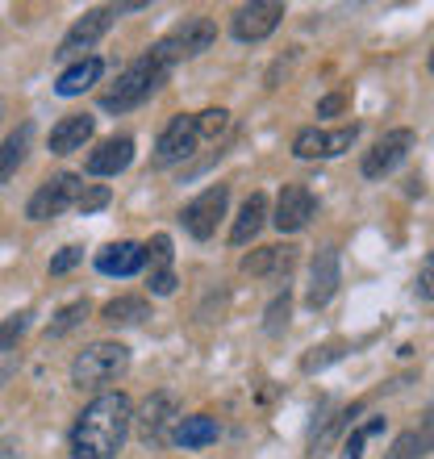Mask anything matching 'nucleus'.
Returning a JSON list of instances; mask_svg holds the SVG:
<instances>
[{"label":"nucleus","instance_id":"29","mask_svg":"<svg viewBox=\"0 0 434 459\" xmlns=\"http://www.w3.org/2000/svg\"><path fill=\"white\" fill-rule=\"evenodd\" d=\"M196 121H201V134H205V143H213L217 134H226L230 113H226V109H205V113H196Z\"/></svg>","mask_w":434,"mask_h":459},{"label":"nucleus","instance_id":"37","mask_svg":"<svg viewBox=\"0 0 434 459\" xmlns=\"http://www.w3.org/2000/svg\"><path fill=\"white\" fill-rule=\"evenodd\" d=\"M17 451H22V447H17L13 438H4V443H0V459H13V455H17Z\"/></svg>","mask_w":434,"mask_h":459},{"label":"nucleus","instance_id":"9","mask_svg":"<svg viewBox=\"0 0 434 459\" xmlns=\"http://www.w3.org/2000/svg\"><path fill=\"white\" fill-rule=\"evenodd\" d=\"M226 201H230V188L226 184H213V188H205V193L196 196V201H188L180 213L184 230L193 234V238H213L217 234V221L226 218Z\"/></svg>","mask_w":434,"mask_h":459},{"label":"nucleus","instance_id":"34","mask_svg":"<svg viewBox=\"0 0 434 459\" xmlns=\"http://www.w3.org/2000/svg\"><path fill=\"white\" fill-rule=\"evenodd\" d=\"M343 109H347V97L334 92V97H326L322 105H317V117H334V113H343Z\"/></svg>","mask_w":434,"mask_h":459},{"label":"nucleus","instance_id":"21","mask_svg":"<svg viewBox=\"0 0 434 459\" xmlns=\"http://www.w3.org/2000/svg\"><path fill=\"white\" fill-rule=\"evenodd\" d=\"M30 138H34V126L25 121V126H17V130L0 143V184H9L13 176H17V168H22L25 155H30Z\"/></svg>","mask_w":434,"mask_h":459},{"label":"nucleus","instance_id":"11","mask_svg":"<svg viewBox=\"0 0 434 459\" xmlns=\"http://www.w3.org/2000/svg\"><path fill=\"white\" fill-rule=\"evenodd\" d=\"M410 146H413V134L410 130L385 134V138H380V143L363 155V163H360L363 180H385L388 171H397L401 163H405V155H410Z\"/></svg>","mask_w":434,"mask_h":459},{"label":"nucleus","instance_id":"27","mask_svg":"<svg viewBox=\"0 0 434 459\" xmlns=\"http://www.w3.org/2000/svg\"><path fill=\"white\" fill-rule=\"evenodd\" d=\"M108 205V188L105 184H88L84 193H80V201H75V213H97V209H105Z\"/></svg>","mask_w":434,"mask_h":459},{"label":"nucleus","instance_id":"30","mask_svg":"<svg viewBox=\"0 0 434 459\" xmlns=\"http://www.w3.org/2000/svg\"><path fill=\"white\" fill-rule=\"evenodd\" d=\"M267 334H280V330L289 326V292H284V297H276V301H272V309H267Z\"/></svg>","mask_w":434,"mask_h":459},{"label":"nucleus","instance_id":"5","mask_svg":"<svg viewBox=\"0 0 434 459\" xmlns=\"http://www.w3.org/2000/svg\"><path fill=\"white\" fill-rule=\"evenodd\" d=\"M88 184L72 171H59V176H50L34 196H30V205H25V218L30 221H47V218H59L63 209H75L80 193H84Z\"/></svg>","mask_w":434,"mask_h":459},{"label":"nucleus","instance_id":"2","mask_svg":"<svg viewBox=\"0 0 434 459\" xmlns=\"http://www.w3.org/2000/svg\"><path fill=\"white\" fill-rule=\"evenodd\" d=\"M168 80V67L155 59V55H143V59H134L126 72L117 75V84L105 88L100 92V109L105 113H130L138 109L159 84Z\"/></svg>","mask_w":434,"mask_h":459},{"label":"nucleus","instance_id":"35","mask_svg":"<svg viewBox=\"0 0 434 459\" xmlns=\"http://www.w3.org/2000/svg\"><path fill=\"white\" fill-rule=\"evenodd\" d=\"M418 443H422V451L434 447V405L426 410V422H422V430H418Z\"/></svg>","mask_w":434,"mask_h":459},{"label":"nucleus","instance_id":"25","mask_svg":"<svg viewBox=\"0 0 434 459\" xmlns=\"http://www.w3.org/2000/svg\"><path fill=\"white\" fill-rule=\"evenodd\" d=\"M88 309H92V305L88 301H72V305H63L59 314H55V322H50V339H63V334H67V330H75L80 326V322H84L88 317Z\"/></svg>","mask_w":434,"mask_h":459},{"label":"nucleus","instance_id":"22","mask_svg":"<svg viewBox=\"0 0 434 459\" xmlns=\"http://www.w3.org/2000/svg\"><path fill=\"white\" fill-rule=\"evenodd\" d=\"M292 264H297L292 247H264V251H251L242 259V272L247 276H276V272H289Z\"/></svg>","mask_w":434,"mask_h":459},{"label":"nucleus","instance_id":"19","mask_svg":"<svg viewBox=\"0 0 434 459\" xmlns=\"http://www.w3.org/2000/svg\"><path fill=\"white\" fill-rule=\"evenodd\" d=\"M264 221H267V196L264 193H251L247 201H242V213L234 218V230H230V242L234 247H247V242L264 230Z\"/></svg>","mask_w":434,"mask_h":459},{"label":"nucleus","instance_id":"31","mask_svg":"<svg viewBox=\"0 0 434 459\" xmlns=\"http://www.w3.org/2000/svg\"><path fill=\"white\" fill-rule=\"evenodd\" d=\"M422 455H426L422 443H418V435L410 430V435H401L397 443H393V451H388L385 459H422Z\"/></svg>","mask_w":434,"mask_h":459},{"label":"nucleus","instance_id":"17","mask_svg":"<svg viewBox=\"0 0 434 459\" xmlns=\"http://www.w3.org/2000/svg\"><path fill=\"white\" fill-rule=\"evenodd\" d=\"M134 163V138H105V143L88 155V176H117Z\"/></svg>","mask_w":434,"mask_h":459},{"label":"nucleus","instance_id":"14","mask_svg":"<svg viewBox=\"0 0 434 459\" xmlns=\"http://www.w3.org/2000/svg\"><path fill=\"white\" fill-rule=\"evenodd\" d=\"M338 292V251L334 247H322L309 264V289H305V305L309 309H322L330 305V297Z\"/></svg>","mask_w":434,"mask_h":459},{"label":"nucleus","instance_id":"38","mask_svg":"<svg viewBox=\"0 0 434 459\" xmlns=\"http://www.w3.org/2000/svg\"><path fill=\"white\" fill-rule=\"evenodd\" d=\"M0 117H4V97H0Z\"/></svg>","mask_w":434,"mask_h":459},{"label":"nucleus","instance_id":"18","mask_svg":"<svg viewBox=\"0 0 434 459\" xmlns=\"http://www.w3.org/2000/svg\"><path fill=\"white\" fill-rule=\"evenodd\" d=\"M88 138H92V117H88V113H72V117H63L59 126L50 130V155L84 151Z\"/></svg>","mask_w":434,"mask_h":459},{"label":"nucleus","instance_id":"1","mask_svg":"<svg viewBox=\"0 0 434 459\" xmlns=\"http://www.w3.org/2000/svg\"><path fill=\"white\" fill-rule=\"evenodd\" d=\"M134 426L126 393H100L72 426V459H117Z\"/></svg>","mask_w":434,"mask_h":459},{"label":"nucleus","instance_id":"8","mask_svg":"<svg viewBox=\"0 0 434 459\" xmlns=\"http://www.w3.org/2000/svg\"><path fill=\"white\" fill-rule=\"evenodd\" d=\"M360 138V126H338V130H322V126H309L292 138V155L297 159H338L343 151H351V143Z\"/></svg>","mask_w":434,"mask_h":459},{"label":"nucleus","instance_id":"39","mask_svg":"<svg viewBox=\"0 0 434 459\" xmlns=\"http://www.w3.org/2000/svg\"><path fill=\"white\" fill-rule=\"evenodd\" d=\"M430 72H434V47H430Z\"/></svg>","mask_w":434,"mask_h":459},{"label":"nucleus","instance_id":"6","mask_svg":"<svg viewBox=\"0 0 434 459\" xmlns=\"http://www.w3.org/2000/svg\"><path fill=\"white\" fill-rule=\"evenodd\" d=\"M201 143H205V134H201V121H196L193 113L171 117L155 143V168H176V163H184Z\"/></svg>","mask_w":434,"mask_h":459},{"label":"nucleus","instance_id":"20","mask_svg":"<svg viewBox=\"0 0 434 459\" xmlns=\"http://www.w3.org/2000/svg\"><path fill=\"white\" fill-rule=\"evenodd\" d=\"M100 72H105V63L97 59V55H88V59H80V63H72L67 72L55 80V92L59 97H80L84 88H92L100 80Z\"/></svg>","mask_w":434,"mask_h":459},{"label":"nucleus","instance_id":"32","mask_svg":"<svg viewBox=\"0 0 434 459\" xmlns=\"http://www.w3.org/2000/svg\"><path fill=\"white\" fill-rule=\"evenodd\" d=\"M80 259H84V247H63V251L50 259V276H63V272H72Z\"/></svg>","mask_w":434,"mask_h":459},{"label":"nucleus","instance_id":"33","mask_svg":"<svg viewBox=\"0 0 434 459\" xmlns=\"http://www.w3.org/2000/svg\"><path fill=\"white\" fill-rule=\"evenodd\" d=\"M413 292L422 297V301H434V251L426 255L422 272H418V284H413Z\"/></svg>","mask_w":434,"mask_h":459},{"label":"nucleus","instance_id":"28","mask_svg":"<svg viewBox=\"0 0 434 459\" xmlns=\"http://www.w3.org/2000/svg\"><path fill=\"white\" fill-rule=\"evenodd\" d=\"M25 326H30V314H13V317H4V326H0V355H4V351H13V342L22 339L25 334Z\"/></svg>","mask_w":434,"mask_h":459},{"label":"nucleus","instance_id":"3","mask_svg":"<svg viewBox=\"0 0 434 459\" xmlns=\"http://www.w3.org/2000/svg\"><path fill=\"white\" fill-rule=\"evenodd\" d=\"M130 368V347H121V342H92L75 355L72 363V380L75 388H105L113 380H121Z\"/></svg>","mask_w":434,"mask_h":459},{"label":"nucleus","instance_id":"12","mask_svg":"<svg viewBox=\"0 0 434 459\" xmlns=\"http://www.w3.org/2000/svg\"><path fill=\"white\" fill-rule=\"evenodd\" d=\"M113 17H117V9H88L80 22L67 30V38L59 42V59H75V55H84L92 42H97L100 34H108V25H113Z\"/></svg>","mask_w":434,"mask_h":459},{"label":"nucleus","instance_id":"16","mask_svg":"<svg viewBox=\"0 0 434 459\" xmlns=\"http://www.w3.org/2000/svg\"><path fill=\"white\" fill-rule=\"evenodd\" d=\"M146 267V247L138 242H108L105 251H97V272L105 276H138Z\"/></svg>","mask_w":434,"mask_h":459},{"label":"nucleus","instance_id":"4","mask_svg":"<svg viewBox=\"0 0 434 459\" xmlns=\"http://www.w3.org/2000/svg\"><path fill=\"white\" fill-rule=\"evenodd\" d=\"M213 38H217V25L209 22V17H188V22L176 25V30H171V34L163 38V42H159L151 55H155V59L171 72V67H176L180 59H196L201 50L213 47Z\"/></svg>","mask_w":434,"mask_h":459},{"label":"nucleus","instance_id":"26","mask_svg":"<svg viewBox=\"0 0 434 459\" xmlns=\"http://www.w3.org/2000/svg\"><path fill=\"white\" fill-rule=\"evenodd\" d=\"M385 430V418H372L368 426H360V430H351V438L343 443V455L347 459H363V447H368V438L380 435Z\"/></svg>","mask_w":434,"mask_h":459},{"label":"nucleus","instance_id":"13","mask_svg":"<svg viewBox=\"0 0 434 459\" xmlns=\"http://www.w3.org/2000/svg\"><path fill=\"white\" fill-rule=\"evenodd\" d=\"M317 213V201H314V193L305 188V184H289L284 193H280V201H276V230H284V234H297V230H305L309 226V218Z\"/></svg>","mask_w":434,"mask_h":459},{"label":"nucleus","instance_id":"7","mask_svg":"<svg viewBox=\"0 0 434 459\" xmlns=\"http://www.w3.org/2000/svg\"><path fill=\"white\" fill-rule=\"evenodd\" d=\"M134 422H138V438H143L146 447H159V443H168V438L176 435L171 426H180L184 418H180V405H176L171 393H151Z\"/></svg>","mask_w":434,"mask_h":459},{"label":"nucleus","instance_id":"36","mask_svg":"<svg viewBox=\"0 0 434 459\" xmlns=\"http://www.w3.org/2000/svg\"><path fill=\"white\" fill-rule=\"evenodd\" d=\"M338 355H343V347H326V355H309V359H305V372H317L322 363L338 359Z\"/></svg>","mask_w":434,"mask_h":459},{"label":"nucleus","instance_id":"24","mask_svg":"<svg viewBox=\"0 0 434 459\" xmlns=\"http://www.w3.org/2000/svg\"><path fill=\"white\" fill-rule=\"evenodd\" d=\"M100 317H105L108 326H138L143 317H151V305L143 297H117V301H108L100 309Z\"/></svg>","mask_w":434,"mask_h":459},{"label":"nucleus","instance_id":"15","mask_svg":"<svg viewBox=\"0 0 434 459\" xmlns=\"http://www.w3.org/2000/svg\"><path fill=\"white\" fill-rule=\"evenodd\" d=\"M146 289L155 297H171L176 292V272H171V238L155 234L146 247Z\"/></svg>","mask_w":434,"mask_h":459},{"label":"nucleus","instance_id":"23","mask_svg":"<svg viewBox=\"0 0 434 459\" xmlns=\"http://www.w3.org/2000/svg\"><path fill=\"white\" fill-rule=\"evenodd\" d=\"M176 443L180 447H209V443H217V418H209V413H193V418H184L180 426H176Z\"/></svg>","mask_w":434,"mask_h":459},{"label":"nucleus","instance_id":"10","mask_svg":"<svg viewBox=\"0 0 434 459\" xmlns=\"http://www.w3.org/2000/svg\"><path fill=\"white\" fill-rule=\"evenodd\" d=\"M280 17H284V4H276V0H255V4H242V9L234 13L230 34L239 38V42H264L267 34H276Z\"/></svg>","mask_w":434,"mask_h":459}]
</instances>
